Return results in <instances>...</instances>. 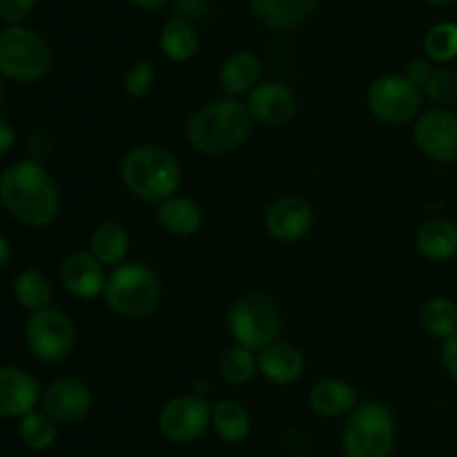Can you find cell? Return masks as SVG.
Instances as JSON below:
<instances>
[{"mask_svg":"<svg viewBox=\"0 0 457 457\" xmlns=\"http://www.w3.org/2000/svg\"><path fill=\"white\" fill-rule=\"evenodd\" d=\"M422 320L424 330L431 337L446 342L457 333V303L449 297H433L422 306Z\"/></svg>","mask_w":457,"mask_h":457,"instance_id":"obj_27","label":"cell"},{"mask_svg":"<svg viewBox=\"0 0 457 457\" xmlns=\"http://www.w3.org/2000/svg\"><path fill=\"white\" fill-rule=\"evenodd\" d=\"M284 317L279 306L266 295H244L228 312V330L239 346L262 353L279 342Z\"/></svg>","mask_w":457,"mask_h":457,"instance_id":"obj_7","label":"cell"},{"mask_svg":"<svg viewBox=\"0 0 457 457\" xmlns=\"http://www.w3.org/2000/svg\"><path fill=\"white\" fill-rule=\"evenodd\" d=\"M25 344L43 364H61L76 348V324L65 311L34 312L25 326Z\"/></svg>","mask_w":457,"mask_h":457,"instance_id":"obj_8","label":"cell"},{"mask_svg":"<svg viewBox=\"0 0 457 457\" xmlns=\"http://www.w3.org/2000/svg\"><path fill=\"white\" fill-rule=\"evenodd\" d=\"M119 177L125 190L138 201L161 205L181 186V163L168 147L138 145L120 159Z\"/></svg>","mask_w":457,"mask_h":457,"instance_id":"obj_3","label":"cell"},{"mask_svg":"<svg viewBox=\"0 0 457 457\" xmlns=\"http://www.w3.org/2000/svg\"><path fill=\"white\" fill-rule=\"evenodd\" d=\"M442 366L451 375V379L457 382V333L446 342H442Z\"/></svg>","mask_w":457,"mask_h":457,"instance_id":"obj_35","label":"cell"},{"mask_svg":"<svg viewBox=\"0 0 457 457\" xmlns=\"http://www.w3.org/2000/svg\"><path fill=\"white\" fill-rule=\"evenodd\" d=\"M12 295L16 299V303L25 311L43 312L47 308H52L54 299V286L52 279L45 275L40 268H25L22 272H18L16 279H13Z\"/></svg>","mask_w":457,"mask_h":457,"instance_id":"obj_23","label":"cell"},{"mask_svg":"<svg viewBox=\"0 0 457 457\" xmlns=\"http://www.w3.org/2000/svg\"><path fill=\"white\" fill-rule=\"evenodd\" d=\"M253 116L239 98L223 96L201 105L186 128L187 143L201 154L221 156L235 152L250 137Z\"/></svg>","mask_w":457,"mask_h":457,"instance_id":"obj_2","label":"cell"},{"mask_svg":"<svg viewBox=\"0 0 457 457\" xmlns=\"http://www.w3.org/2000/svg\"><path fill=\"white\" fill-rule=\"evenodd\" d=\"M212 428V404L190 393L165 402L159 411V431L172 445H192Z\"/></svg>","mask_w":457,"mask_h":457,"instance_id":"obj_10","label":"cell"},{"mask_svg":"<svg viewBox=\"0 0 457 457\" xmlns=\"http://www.w3.org/2000/svg\"><path fill=\"white\" fill-rule=\"evenodd\" d=\"M424 54L433 62H451L457 58V22H437L424 36Z\"/></svg>","mask_w":457,"mask_h":457,"instance_id":"obj_30","label":"cell"},{"mask_svg":"<svg viewBox=\"0 0 457 457\" xmlns=\"http://www.w3.org/2000/svg\"><path fill=\"white\" fill-rule=\"evenodd\" d=\"M156 219L168 235L186 239L196 235L204 226V210L192 196L174 195L156 208Z\"/></svg>","mask_w":457,"mask_h":457,"instance_id":"obj_20","label":"cell"},{"mask_svg":"<svg viewBox=\"0 0 457 457\" xmlns=\"http://www.w3.org/2000/svg\"><path fill=\"white\" fill-rule=\"evenodd\" d=\"M0 201L9 217L27 228H47L61 212V190L38 161L22 159L4 168Z\"/></svg>","mask_w":457,"mask_h":457,"instance_id":"obj_1","label":"cell"},{"mask_svg":"<svg viewBox=\"0 0 457 457\" xmlns=\"http://www.w3.org/2000/svg\"><path fill=\"white\" fill-rule=\"evenodd\" d=\"M250 116L254 123H262L266 128H281L288 125L297 114V96L288 85L279 80H263L253 92L248 94Z\"/></svg>","mask_w":457,"mask_h":457,"instance_id":"obj_14","label":"cell"},{"mask_svg":"<svg viewBox=\"0 0 457 457\" xmlns=\"http://www.w3.org/2000/svg\"><path fill=\"white\" fill-rule=\"evenodd\" d=\"M54 65L47 40L29 27H7L0 34V74L13 83H36Z\"/></svg>","mask_w":457,"mask_h":457,"instance_id":"obj_6","label":"cell"},{"mask_svg":"<svg viewBox=\"0 0 457 457\" xmlns=\"http://www.w3.org/2000/svg\"><path fill=\"white\" fill-rule=\"evenodd\" d=\"M18 437L31 451L52 449L58 437V424L45 411H34L18 422Z\"/></svg>","mask_w":457,"mask_h":457,"instance_id":"obj_28","label":"cell"},{"mask_svg":"<svg viewBox=\"0 0 457 457\" xmlns=\"http://www.w3.org/2000/svg\"><path fill=\"white\" fill-rule=\"evenodd\" d=\"M424 89L411 83L406 76L386 74L375 79L366 92V105L378 120L386 125H406L420 114Z\"/></svg>","mask_w":457,"mask_h":457,"instance_id":"obj_9","label":"cell"},{"mask_svg":"<svg viewBox=\"0 0 457 457\" xmlns=\"http://www.w3.org/2000/svg\"><path fill=\"white\" fill-rule=\"evenodd\" d=\"M89 253L105 268L120 266L129 253L128 230L116 221L98 223L89 235Z\"/></svg>","mask_w":457,"mask_h":457,"instance_id":"obj_24","label":"cell"},{"mask_svg":"<svg viewBox=\"0 0 457 457\" xmlns=\"http://www.w3.org/2000/svg\"><path fill=\"white\" fill-rule=\"evenodd\" d=\"M424 96L437 105H446L457 98V71L453 67H440L433 71L431 80L424 87Z\"/></svg>","mask_w":457,"mask_h":457,"instance_id":"obj_32","label":"cell"},{"mask_svg":"<svg viewBox=\"0 0 457 457\" xmlns=\"http://www.w3.org/2000/svg\"><path fill=\"white\" fill-rule=\"evenodd\" d=\"M9 259H12V244H9V237L3 235L0 237V266L7 268Z\"/></svg>","mask_w":457,"mask_h":457,"instance_id":"obj_38","label":"cell"},{"mask_svg":"<svg viewBox=\"0 0 457 457\" xmlns=\"http://www.w3.org/2000/svg\"><path fill=\"white\" fill-rule=\"evenodd\" d=\"M317 3L320 0H250V7L263 27L290 31L315 12Z\"/></svg>","mask_w":457,"mask_h":457,"instance_id":"obj_19","label":"cell"},{"mask_svg":"<svg viewBox=\"0 0 457 457\" xmlns=\"http://www.w3.org/2000/svg\"><path fill=\"white\" fill-rule=\"evenodd\" d=\"M13 145H16V132L9 125V120H0V154L9 156Z\"/></svg>","mask_w":457,"mask_h":457,"instance_id":"obj_37","label":"cell"},{"mask_svg":"<svg viewBox=\"0 0 457 457\" xmlns=\"http://www.w3.org/2000/svg\"><path fill=\"white\" fill-rule=\"evenodd\" d=\"M306 370V357L295 344L275 342L259 353V373L277 386H290L299 382Z\"/></svg>","mask_w":457,"mask_h":457,"instance_id":"obj_17","label":"cell"},{"mask_svg":"<svg viewBox=\"0 0 457 457\" xmlns=\"http://www.w3.org/2000/svg\"><path fill=\"white\" fill-rule=\"evenodd\" d=\"M433 71H436V70H433L431 61H428L427 56H420V58H413V61L406 65L404 76L411 80V83L418 85L420 89H424V87H427L428 80H431Z\"/></svg>","mask_w":457,"mask_h":457,"instance_id":"obj_34","label":"cell"},{"mask_svg":"<svg viewBox=\"0 0 457 457\" xmlns=\"http://www.w3.org/2000/svg\"><path fill=\"white\" fill-rule=\"evenodd\" d=\"M427 3H431V4H449V3H453V0H427Z\"/></svg>","mask_w":457,"mask_h":457,"instance_id":"obj_40","label":"cell"},{"mask_svg":"<svg viewBox=\"0 0 457 457\" xmlns=\"http://www.w3.org/2000/svg\"><path fill=\"white\" fill-rule=\"evenodd\" d=\"M221 378L226 379L232 386H244V384L253 382L254 375L259 373V355H254V351L244 346H232L223 353L221 357Z\"/></svg>","mask_w":457,"mask_h":457,"instance_id":"obj_29","label":"cell"},{"mask_svg":"<svg viewBox=\"0 0 457 457\" xmlns=\"http://www.w3.org/2000/svg\"><path fill=\"white\" fill-rule=\"evenodd\" d=\"M38 0H0V18L12 27L21 25L31 16Z\"/></svg>","mask_w":457,"mask_h":457,"instance_id":"obj_33","label":"cell"},{"mask_svg":"<svg viewBox=\"0 0 457 457\" xmlns=\"http://www.w3.org/2000/svg\"><path fill=\"white\" fill-rule=\"evenodd\" d=\"M415 248L428 262H451L457 257V226L449 219H431L422 223L415 237Z\"/></svg>","mask_w":457,"mask_h":457,"instance_id":"obj_21","label":"cell"},{"mask_svg":"<svg viewBox=\"0 0 457 457\" xmlns=\"http://www.w3.org/2000/svg\"><path fill=\"white\" fill-rule=\"evenodd\" d=\"M395 437L397 428L391 409L382 402L364 400L344 424V457H391Z\"/></svg>","mask_w":457,"mask_h":457,"instance_id":"obj_5","label":"cell"},{"mask_svg":"<svg viewBox=\"0 0 457 457\" xmlns=\"http://www.w3.org/2000/svg\"><path fill=\"white\" fill-rule=\"evenodd\" d=\"M107 275L110 272H105V266L89 250L70 253L61 263V284L71 297L83 299V302L103 297Z\"/></svg>","mask_w":457,"mask_h":457,"instance_id":"obj_15","label":"cell"},{"mask_svg":"<svg viewBox=\"0 0 457 457\" xmlns=\"http://www.w3.org/2000/svg\"><path fill=\"white\" fill-rule=\"evenodd\" d=\"M103 302L125 320H143L161 302V279L150 266L138 262L120 263L107 275Z\"/></svg>","mask_w":457,"mask_h":457,"instance_id":"obj_4","label":"cell"},{"mask_svg":"<svg viewBox=\"0 0 457 457\" xmlns=\"http://www.w3.org/2000/svg\"><path fill=\"white\" fill-rule=\"evenodd\" d=\"M262 62L250 52H235L223 61L219 70V85L223 94L230 98H239L241 94H250L259 85Z\"/></svg>","mask_w":457,"mask_h":457,"instance_id":"obj_22","label":"cell"},{"mask_svg":"<svg viewBox=\"0 0 457 457\" xmlns=\"http://www.w3.org/2000/svg\"><path fill=\"white\" fill-rule=\"evenodd\" d=\"M455 226H457V212H455Z\"/></svg>","mask_w":457,"mask_h":457,"instance_id":"obj_41","label":"cell"},{"mask_svg":"<svg viewBox=\"0 0 457 457\" xmlns=\"http://www.w3.org/2000/svg\"><path fill=\"white\" fill-rule=\"evenodd\" d=\"M134 4H137L138 9H143V12H156V9L163 7L168 0H132Z\"/></svg>","mask_w":457,"mask_h":457,"instance_id":"obj_39","label":"cell"},{"mask_svg":"<svg viewBox=\"0 0 457 457\" xmlns=\"http://www.w3.org/2000/svg\"><path fill=\"white\" fill-rule=\"evenodd\" d=\"M43 411L56 424H79L92 411V391L76 378H61L43 393Z\"/></svg>","mask_w":457,"mask_h":457,"instance_id":"obj_12","label":"cell"},{"mask_svg":"<svg viewBox=\"0 0 457 457\" xmlns=\"http://www.w3.org/2000/svg\"><path fill=\"white\" fill-rule=\"evenodd\" d=\"M312 223H315V210H312L311 201L297 195L281 196L266 212L268 235L281 244L303 239L312 230Z\"/></svg>","mask_w":457,"mask_h":457,"instance_id":"obj_13","label":"cell"},{"mask_svg":"<svg viewBox=\"0 0 457 457\" xmlns=\"http://www.w3.org/2000/svg\"><path fill=\"white\" fill-rule=\"evenodd\" d=\"M210 7V0H174V9L186 18L204 16Z\"/></svg>","mask_w":457,"mask_h":457,"instance_id":"obj_36","label":"cell"},{"mask_svg":"<svg viewBox=\"0 0 457 457\" xmlns=\"http://www.w3.org/2000/svg\"><path fill=\"white\" fill-rule=\"evenodd\" d=\"M360 404V395L353 384L344 379H321L308 393V406L315 415L326 420L348 418Z\"/></svg>","mask_w":457,"mask_h":457,"instance_id":"obj_18","label":"cell"},{"mask_svg":"<svg viewBox=\"0 0 457 457\" xmlns=\"http://www.w3.org/2000/svg\"><path fill=\"white\" fill-rule=\"evenodd\" d=\"M413 138L418 150L436 163H457V114L433 107L415 119Z\"/></svg>","mask_w":457,"mask_h":457,"instance_id":"obj_11","label":"cell"},{"mask_svg":"<svg viewBox=\"0 0 457 457\" xmlns=\"http://www.w3.org/2000/svg\"><path fill=\"white\" fill-rule=\"evenodd\" d=\"M154 67L147 58H138L128 71H125V79H123V89L129 98H143L152 92L154 87Z\"/></svg>","mask_w":457,"mask_h":457,"instance_id":"obj_31","label":"cell"},{"mask_svg":"<svg viewBox=\"0 0 457 457\" xmlns=\"http://www.w3.org/2000/svg\"><path fill=\"white\" fill-rule=\"evenodd\" d=\"M161 52L174 62H187L199 52V38L196 31L186 18H172L165 22L161 31Z\"/></svg>","mask_w":457,"mask_h":457,"instance_id":"obj_26","label":"cell"},{"mask_svg":"<svg viewBox=\"0 0 457 457\" xmlns=\"http://www.w3.org/2000/svg\"><path fill=\"white\" fill-rule=\"evenodd\" d=\"M212 428L228 445H239L253 431L248 409L237 400H219L212 406Z\"/></svg>","mask_w":457,"mask_h":457,"instance_id":"obj_25","label":"cell"},{"mask_svg":"<svg viewBox=\"0 0 457 457\" xmlns=\"http://www.w3.org/2000/svg\"><path fill=\"white\" fill-rule=\"evenodd\" d=\"M40 400L43 395L34 375L12 364L0 369V415L4 420H22L34 413Z\"/></svg>","mask_w":457,"mask_h":457,"instance_id":"obj_16","label":"cell"}]
</instances>
